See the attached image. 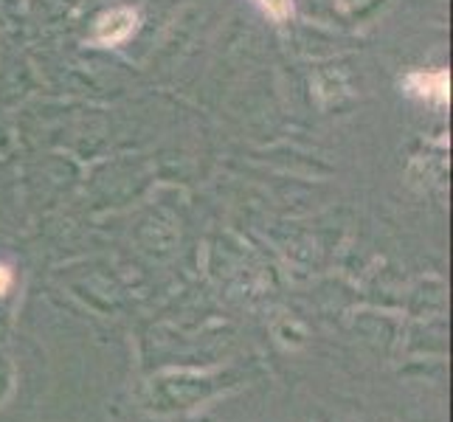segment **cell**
Here are the masks:
<instances>
[{"mask_svg": "<svg viewBox=\"0 0 453 422\" xmlns=\"http://www.w3.org/2000/svg\"><path fill=\"white\" fill-rule=\"evenodd\" d=\"M9 288H12V268L0 265V295H6Z\"/></svg>", "mask_w": 453, "mask_h": 422, "instance_id": "obj_4", "label": "cell"}, {"mask_svg": "<svg viewBox=\"0 0 453 422\" xmlns=\"http://www.w3.org/2000/svg\"><path fill=\"white\" fill-rule=\"evenodd\" d=\"M259 6L276 20H285L290 14V0H259Z\"/></svg>", "mask_w": 453, "mask_h": 422, "instance_id": "obj_3", "label": "cell"}, {"mask_svg": "<svg viewBox=\"0 0 453 422\" xmlns=\"http://www.w3.org/2000/svg\"><path fill=\"white\" fill-rule=\"evenodd\" d=\"M409 85L419 96H428L436 102H448V71H434V73H411Z\"/></svg>", "mask_w": 453, "mask_h": 422, "instance_id": "obj_2", "label": "cell"}, {"mask_svg": "<svg viewBox=\"0 0 453 422\" xmlns=\"http://www.w3.org/2000/svg\"><path fill=\"white\" fill-rule=\"evenodd\" d=\"M135 12L133 9H113L99 18L96 23V42L102 45H119L135 31Z\"/></svg>", "mask_w": 453, "mask_h": 422, "instance_id": "obj_1", "label": "cell"}]
</instances>
